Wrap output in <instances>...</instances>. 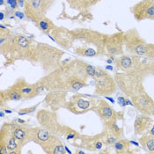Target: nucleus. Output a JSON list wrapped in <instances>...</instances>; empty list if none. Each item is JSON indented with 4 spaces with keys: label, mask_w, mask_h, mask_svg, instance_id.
Segmentation results:
<instances>
[{
    "label": "nucleus",
    "mask_w": 154,
    "mask_h": 154,
    "mask_svg": "<svg viewBox=\"0 0 154 154\" xmlns=\"http://www.w3.org/2000/svg\"><path fill=\"white\" fill-rule=\"evenodd\" d=\"M11 123L13 135L21 147L28 142H31V127L26 126V123L21 124L18 122Z\"/></svg>",
    "instance_id": "6ab92c4d"
},
{
    "label": "nucleus",
    "mask_w": 154,
    "mask_h": 154,
    "mask_svg": "<svg viewBox=\"0 0 154 154\" xmlns=\"http://www.w3.org/2000/svg\"><path fill=\"white\" fill-rule=\"evenodd\" d=\"M3 116H4V113H3V112L1 111V117H3Z\"/></svg>",
    "instance_id": "4c0bfd02"
},
{
    "label": "nucleus",
    "mask_w": 154,
    "mask_h": 154,
    "mask_svg": "<svg viewBox=\"0 0 154 154\" xmlns=\"http://www.w3.org/2000/svg\"><path fill=\"white\" fill-rule=\"evenodd\" d=\"M53 39L55 42H57L60 46L63 48H70L72 47L75 39L73 31H70L68 29H65L63 27L61 28H55L53 30Z\"/></svg>",
    "instance_id": "a211bd4d"
},
{
    "label": "nucleus",
    "mask_w": 154,
    "mask_h": 154,
    "mask_svg": "<svg viewBox=\"0 0 154 154\" xmlns=\"http://www.w3.org/2000/svg\"><path fill=\"white\" fill-rule=\"evenodd\" d=\"M67 94L68 92L64 91L48 92L44 100L46 107L55 112H57L62 107H64L67 102Z\"/></svg>",
    "instance_id": "dca6fc26"
},
{
    "label": "nucleus",
    "mask_w": 154,
    "mask_h": 154,
    "mask_svg": "<svg viewBox=\"0 0 154 154\" xmlns=\"http://www.w3.org/2000/svg\"><path fill=\"white\" fill-rule=\"evenodd\" d=\"M13 85L20 92L23 99H32L38 96L36 91V84H28L24 79H19Z\"/></svg>",
    "instance_id": "412c9836"
},
{
    "label": "nucleus",
    "mask_w": 154,
    "mask_h": 154,
    "mask_svg": "<svg viewBox=\"0 0 154 154\" xmlns=\"http://www.w3.org/2000/svg\"><path fill=\"white\" fill-rule=\"evenodd\" d=\"M124 47L131 55L146 57L147 42L136 28H131L124 33Z\"/></svg>",
    "instance_id": "6e6552de"
},
{
    "label": "nucleus",
    "mask_w": 154,
    "mask_h": 154,
    "mask_svg": "<svg viewBox=\"0 0 154 154\" xmlns=\"http://www.w3.org/2000/svg\"><path fill=\"white\" fill-rule=\"evenodd\" d=\"M114 149L116 153H130L131 152V141L127 139H118L114 144Z\"/></svg>",
    "instance_id": "393cba45"
},
{
    "label": "nucleus",
    "mask_w": 154,
    "mask_h": 154,
    "mask_svg": "<svg viewBox=\"0 0 154 154\" xmlns=\"http://www.w3.org/2000/svg\"><path fill=\"white\" fill-rule=\"evenodd\" d=\"M139 143L145 152L148 153L154 154V135L147 133L140 136Z\"/></svg>",
    "instance_id": "5701e85b"
},
{
    "label": "nucleus",
    "mask_w": 154,
    "mask_h": 154,
    "mask_svg": "<svg viewBox=\"0 0 154 154\" xmlns=\"http://www.w3.org/2000/svg\"><path fill=\"white\" fill-rule=\"evenodd\" d=\"M0 20H4V13H3V12H0Z\"/></svg>",
    "instance_id": "72a5a7b5"
},
{
    "label": "nucleus",
    "mask_w": 154,
    "mask_h": 154,
    "mask_svg": "<svg viewBox=\"0 0 154 154\" xmlns=\"http://www.w3.org/2000/svg\"><path fill=\"white\" fill-rule=\"evenodd\" d=\"M152 127V119L150 116L140 114L138 115L134 122V132L136 135L143 136L149 133L151 128Z\"/></svg>",
    "instance_id": "aec40b11"
},
{
    "label": "nucleus",
    "mask_w": 154,
    "mask_h": 154,
    "mask_svg": "<svg viewBox=\"0 0 154 154\" xmlns=\"http://www.w3.org/2000/svg\"><path fill=\"white\" fill-rule=\"evenodd\" d=\"M99 135L105 146H112V145L114 146V144L116 143V141L120 139L116 136H115L111 131H108L107 128H105L104 131L101 133H100Z\"/></svg>",
    "instance_id": "b1692460"
},
{
    "label": "nucleus",
    "mask_w": 154,
    "mask_h": 154,
    "mask_svg": "<svg viewBox=\"0 0 154 154\" xmlns=\"http://www.w3.org/2000/svg\"><path fill=\"white\" fill-rule=\"evenodd\" d=\"M86 64L87 63L79 59L63 63L38 82L47 94L51 91L78 92L87 85V79L90 78L86 72Z\"/></svg>",
    "instance_id": "f257e3e1"
},
{
    "label": "nucleus",
    "mask_w": 154,
    "mask_h": 154,
    "mask_svg": "<svg viewBox=\"0 0 154 154\" xmlns=\"http://www.w3.org/2000/svg\"><path fill=\"white\" fill-rule=\"evenodd\" d=\"M104 122L113 120H120L123 117V112H117L103 100H98L97 107L94 110Z\"/></svg>",
    "instance_id": "2eb2a0df"
},
{
    "label": "nucleus",
    "mask_w": 154,
    "mask_h": 154,
    "mask_svg": "<svg viewBox=\"0 0 154 154\" xmlns=\"http://www.w3.org/2000/svg\"><path fill=\"white\" fill-rule=\"evenodd\" d=\"M37 106H38V105H35V106H34V107H29V108H23V109H20V110L19 111V115H20V116H23V115H26V114L33 113V112L36 109Z\"/></svg>",
    "instance_id": "c85d7f7f"
},
{
    "label": "nucleus",
    "mask_w": 154,
    "mask_h": 154,
    "mask_svg": "<svg viewBox=\"0 0 154 154\" xmlns=\"http://www.w3.org/2000/svg\"><path fill=\"white\" fill-rule=\"evenodd\" d=\"M74 141L77 143V145H80L92 152L100 151L104 146V143L101 141L99 134L96 136H80L79 135Z\"/></svg>",
    "instance_id": "f3484780"
},
{
    "label": "nucleus",
    "mask_w": 154,
    "mask_h": 154,
    "mask_svg": "<svg viewBox=\"0 0 154 154\" xmlns=\"http://www.w3.org/2000/svg\"><path fill=\"white\" fill-rule=\"evenodd\" d=\"M148 72H149V75L154 76V59H152V58H150V62H149Z\"/></svg>",
    "instance_id": "c756f323"
},
{
    "label": "nucleus",
    "mask_w": 154,
    "mask_h": 154,
    "mask_svg": "<svg viewBox=\"0 0 154 154\" xmlns=\"http://www.w3.org/2000/svg\"><path fill=\"white\" fill-rule=\"evenodd\" d=\"M36 118L41 126L46 128L57 135L63 136L65 126L58 122L57 113L51 109H40L37 112Z\"/></svg>",
    "instance_id": "9d476101"
},
{
    "label": "nucleus",
    "mask_w": 154,
    "mask_h": 154,
    "mask_svg": "<svg viewBox=\"0 0 154 154\" xmlns=\"http://www.w3.org/2000/svg\"><path fill=\"white\" fill-rule=\"evenodd\" d=\"M152 116H154V109H153V111H152Z\"/></svg>",
    "instance_id": "58836bf2"
},
{
    "label": "nucleus",
    "mask_w": 154,
    "mask_h": 154,
    "mask_svg": "<svg viewBox=\"0 0 154 154\" xmlns=\"http://www.w3.org/2000/svg\"><path fill=\"white\" fill-rule=\"evenodd\" d=\"M131 143H133V144H135L136 146H139V144L137 143L136 142H133V141H131Z\"/></svg>",
    "instance_id": "f704fd0d"
},
{
    "label": "nucleus",
    "mask_w": 154,
    "mask_h": 154,
    "mask_svg": "<svg viewBox=\"0 0 154 154\" xmlns=\"http://www.w3.org/2000/svg\"><path fill=\"white\" fill-rule=\"evenodd\" d=\"M23 96L20 92L12 85L6 90L1 91V104L5 100H22Z\"/></svg>",
    "instance_id": "4be33fe9"
},
{
    "label": "nucleus",
    "mask_w": 154,
    "mask_h": 154,
    "mask_svg": "<svg viewBox=\"0 0 154 154\" xmlns=\"http://www.w3.org/2000/svg\"><path fill=\"white\" fill-rule=\"evenodd\" d=\"M149 133H150V134H152V135H154V125H152V127L151 128V130H150V131H149Z\"/></svg>",
    "instance_id": "473e14b6"
},
{
    "label": "nucleus",
    "mask_w": 154,
    "mask_h": 154,
    "mask_svg": "<svg viewBox=\"0 0 154 154\" xmlns=\"http://www.w3.org/2000/svg\"><path fill=\"white\" fill-rule=\"evenodd\" d=\"M1 53L11 60L26 59L34 63L36 46L23 35H5L1 32Z\"/></svg>",
    "instance_id": "f03ea898"
},
{
    "label": "nucleus",
    "mask_w": 154,
    "mask_h": 154,
    "mask_svg": "<svg viewBox=\"0 0 154 154\" xmlns=\"http://www.w3.org/2000/svg\"><path fill=\"white\" fill-rule=\"evenodd\" d=\"M131 100L133 106L140 111V113L150 116H152L154 109V100L144 89L131 97Z\"/></svg>",
    "instance_id": "f8f14e48"
},
{
    "label": "nucleus",
    "mask_w": 154,
    "mask_h": 154,
    "mask_svg": "<svg viewBox=\"0 0 154 154\" xmlns=\"http://www.w3.org/2000/svg\"><path fill=\"white\" fill-rule=\"evenodd\" d=\"M64 52L63 50L44 43H38L36 45L34 63H39L44 71L49 73L63 63L62 58Z\"/></svg>",
    "instance_id": "20e7f679"
},
{
    "label": "nucleus",
    "mask_w": 154,
    "mask_h": 154,
    "mask_svg": "<svg viewBox=\"0 0 154 154\" xmlns=\"http://www.w3.org/2000/svg\"><path fill=\"white\" fill-rule=\"evenodd\" d=\"M5 111L6 114H11V113H12V111H11V110H8V109H5Z\"/></svg>",
    "instance_id": "c9c22d12"
},
{
    "label": "nucleus",
    "mask_w": 154,
    "mask_h": 154,
    "mask_svg": "<svg viewBox=\"0 0 154 154\" xmlns=\"http://www.w3.org/2000/svg\"><path fill=\"white\" fill-rule=\"evenodd\" d=\"M98 100L93 96L83 94H76L67 100L64 107L74 115H83L89 111H94Z\"/></svg>",
    "instance_id": "0eeeda50"
},
{
    "label": "nucleus",
    "mask_w": 154,
    "mask_h": 154,
    "mask_svg": "<svg viewBox=\"0 0 154 154\" xmlns=\"http://www.w3.org/2000/svg\"><path fill=\"white\" fill-rule=\"evenodd\" d=\"M114 78L120 90L127 97L131 98L144 89L143 85L144 78L141 75L133 72L117 71L115 73Z\"/></svg>",
    "instance_id": "423d86ee"
},
{
    "label": "nucleus",
    "mask_w": 154,
    "mask_h": 154,
    "mask_svg": "<svg viewBox=\"0 0 154 154\" xmlns=\"http://www.w3.org/2000/svg\"><path fill=\"white\" fill-rule=\"evenodd\" d=\"M7 3L11 5L12 9L16 8L17 6V0H7Z\"/></svg>",
    "instance_id": "7c9ffc66"
},
{
    "label": "nucleus",
    "mask_w": 154,
    "mask_h": 154,
    "mask_svg": "<svg viewBox=\"0 0 154 154\" xmlns=\"http://www.w3.org/2000/svg\"><path fill=\"white\" fill-rule=\"evenodd\" d=\"M94 79L95 81V94L100 96L113 94L118 88L115 78L107 71L100 68H97Z\"/></svg>",
    "instance_id": "1a4fd4ad"
},
{
    "label": "nucleus",
    "mask_w": 154,
    "mask_h": 154,
    "mask_svg": "<svg viewBox=\"0 0 154 154\" xmlns=\"http://www.w3.org/2000/svg\"><path fill=\"white\" fill-rule=\"evenodd\" d=\"M134 18L138 20H154V0H140L131 8Z\"/></svg>",
    "instance_id": "4468645a"
},
{
    "label": "nucleus",
    "mask_w": 154,
    "mask_h": 154,
    "mask_svg": "<svg viewBox=\"0 0 154 154\" xmlns=\"http://www.w3.org/2000/svg\"><path fill=\"white\" fill-rule=\"evenodd\" d=\"M4 5V0H0V5Z\"/></svg>",
    "instance_id": "e433bc0d"
},
{
    "label": "nucleus",
    "mask_w": 154,
    "mask_h": 154,
    "mask_svg": "<svg viewBox=\"0 0 154 154\" xmlns=\"http://www.w3.org/2000/svg\"><path fill=\"white\" fill-rule=\"evenodd\" d=\"M39 26H40V28L42 30V31H44V32H49V31H53L56 27L54 26V24L52 23L49 20H48L46 18H42V20H39Z\"/></svg>",
    "instance_id": "bb28decb"
},
{
    "label": "nucleus",
    "mask_w": 154,
    "mask_h": 154,
    "mask_svg": "<svg viewBox=\"0 0 154 154\" xmlns=\"http://www.w3.org/2000/svg\"><path fill=\"white\" fill-rule=\"evenodd\" d=\"M31 141L39 144L48 154L65 153L62 141L57 134L44 127H31Z\"/></svg>",
    "instance_id": "7ed1b4c3"
},
{
    "label": "nucleus",
    "mask_w": 154,
    "mask_h": 154,
    "mask_svg": "<svg viewBox=\"0 0 154 154\" xmlns=\"http://www.w3.org/2000/svg\"><path fill=\"white\" fill-rule=\"evenodd\" d=\"M146 57L149 58L154 59V44L153 43H147V52Z\"/></svg>",
    "instance_id": "cd10ccee"
},
{
    "label": "nucleus",
    "mask_w": 154,
    "mask_h": 154,
    "mask_svg": "<svg viewBox=\"0 0 154 154\" xmlns=\"http://www.w3.org/2000/svg\"><path fill=\"white\" fill-rule=\"evenodd\" d=\"M118 121L119 120H113L110 122H104V124H105V128H107L108 131H111L118 138H122L123 135V129L122 127L119 126Z\"/></svg>",
    "instance_id": "a878e982"
},
{
    "label": "nucleus",
    "mask_w": 154,
    "mask_h": 154,
    "mask_svg": "<svg viewBox=\"0 0 154 154\" xmlns=\"http://www.w3.org/2000/svg\"><path fill=\"white\" fill-rule=\"evenodd\" d=\"M26 1H31V0H26Z\"/></svg>",
    "instance_id": "ea45409f"
},
{
    "label": "nucleus",
    "mask_w": 154,
    "mask_h": 154,
    "mask_svg": "<svg viewBox=\"0 0 154 154\" xmlns=\"http://www.w3.org/2000/svg\"><path fill=\"white\" fill-rule=\"evenodd\" d=\"M124 33L117 32L107 35L106 42V55L108 57H115L124 54Z\"/></svg>",
    "instance_id": "ddd939ff"
},
{
    "label": "nucleus",
    "mask_w": 154,
    "mask_h": 154,
    "mask_svg": "<svg viewBox=\"0 0 154 154\" xmlns=\"http://www.w3.org/2000/svg\"><path fill=\"white\" fill-rule=\"evenodd\" d=\"M15 15H16L18 18H20V19H23L24 18V14L20 12H15Z\"/></svg>",
    "instance_id": "2f4dec72"
},
{
    "label": "nucleus",
    "mask_w": 154,
    "mask_h": 154,
    "mask_svg": "<svg viewBox=\"0 0 154 154\" xmlns=\"http://www.w3.org/2000/svg\"><path fill=\"white\" fill-rule=\"evenodd\" d=\"M53 0H31L26 1L25 10L26 14L34 21L39 22L40 20L44 18L46 12L51 5Z\"/></svg>",
    "instance_id": "9b49d317"
},
{
    "label": "nucleus",
    "mask_w": 154,
    "mask_h": 154,
    "mask_svg": "<svg viewBox=\"0 0 154 154\" xmlns=\"http://www.w3.org/2000/svg\"><path fill=\"white\" fill-rule=\"evenodd\" d=\"M150 58L147 57H140L135 55H125L122 54L117 57L115 63L118 71L133 72L138 75H141L145 79L149 75L148 66Z\"/></svg>",
    "instance_id": "39448f33"
}]
</instances>
